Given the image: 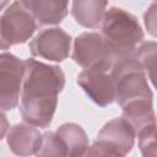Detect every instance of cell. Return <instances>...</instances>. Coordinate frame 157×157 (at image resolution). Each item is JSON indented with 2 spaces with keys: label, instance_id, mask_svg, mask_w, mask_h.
<instances>
[{
  "label": "cell",
  "instance_id": "cell-17",
  "mask_svg": "<svg viewBox=\"0 0 157 157\" xmlns=\"http://www.w3.org/2000/svg\"><path fill=\"white\" fill-rule=\"evenodd\" d=\"M144 22L147 32L157 38V2H153L144 13Z\"/></svg>",
  "mask_w": 157,
  "mask_h": 157
},
{
  "label": "cell",
  "instance_id": "cell-15",
  "mask_svg": "<svg viewBox=\"0 0 157 157\" xmlns=\"http://www.w3.org/2000/svg\"><path fill=\"white\" fill-rule=\"evenodd\" d=\"M142 156H157V124H150L137 132Z\"/></svg>",
  "mask_w": 157,
  "mask_h": 157
},
{
  "label": "cell",
  "instance_id": "cell-11",
  "mask_svg": "<svg viewBox=\"0 0 157 157\" xmlns=\"http://www.w3.org/2000/svg\"><path fill=\"white\" fill-rule=\"evenodd\" d=\"M39 25H59L67 15L69 0H20Z\"/></svg>",
  "mask_w": 157,
  "mask_h": 157
},
{
  "label": "cell",
  "instance_id": "cell-5",
  "mask_svg": "<svg viewBox=\"0 0 157 157\" xmlns=\"http://www.w3.org/2000/svg\"><path fill=\"white\" fill-rule=\"evenodd\" d=\"M72 59L83 69L112 70L115 56L102 33L85 32L74 42Z\"/></svg>",
  "mask_w": 157,
  "mask_h": 157
},
{
  "label": "cell",
  "instance_id": "cell-4",
  "mask_svg": "<svg viewBox=\"0 0 157 157\" xmlns=\"http://www.w3.org/2000/svg\"><path fill=\"white\" fill-rule=\"evenodd\" d=\"M136 136V130L125 118H115L104 124L85 156H126L134 147Z\"/></svg>",
  "mask_w": 157,
  "mask_h": 157
},
{
  "label": "cell",
  "instance_id": "cell-7",
  "mask_svg": "<svg viewBox=\"0 0 157 157\" xmlns=\"http://www.w3.org/2000/svg\"><path fill=\"white\" fill-rule=\"evenodd\" d=\"M26 63L11 53L0 55V107L5 113L13 109L21 98Z\"/></svg>",
  "mask_w": 157,
  "mask_h": 157
},
{
  "label": "cell",
  "instance_id": "cell-2",
  "mask_svg": "<svg viewBox=\"0 0 157 157\" xmlns=\"http://www.w3.org/2000/svg\"><path fill=\"white\" fill-rule=\"evenodd\" d=\"M115 87V101L125 118L136 130L156 123L152 91L145 70L135 55L117 59L110 70Z\"/></svg>",
  "mask_w": 157,
  "mask_h": 157
},
{
  "label": "cell",
  "instance_id": "cell-13",
  "mask_svg": "<svg viewBox=\"0 0 157 157\" xmlns=\"http://www.w3.org/2000/svg\"><path fill=\"white\" fill-rule=\"evenodd\" d=\"M56 134L61 139L66 156H85L88 146V137L86 131L75 123H65L58 128Z\"/></svg>",
  "mask_w": 157,
  "mask_h": 157
},
{
  "label": "cell",
  "instance_id": "cell-10",
  "mask_svg": "<svg viewBox=\"0 0 157 157\" xmlns=\"http://www.w3.org/2000/svg\"><path fill=\"white\" fill-rule=\"evenodd\" d=\"M7 145L10 150L17 156H31L37 155L43 144V135L39 132L37 126L28 123L16 124L9 129Z\"/></svg>",
  "mask_w": 157,
  "mask_h": 157
},
{
  "label": "cell",
  "instance_id": "cell-18",
  "mask_svg": "<svg viewBox=\"0 0 157 157\" xmlns=\"http://www.w3.org/2000/svg\"><path fill=\"white\" fill-rule=\"evenodd\" d=\"M155 1H156V2H157V0H155Z\"/></svg>",
  "mask_w": 157,
  "mask_h": 157
},
{
  "label": "cell",
  "instance_id": "cell-14",
  "mask_svg": "<svg viewBox=\"0 0 157 157\" xmlns=\"http://www.w3.org/2000/svg\"><path fill=\"white\" fill-rule=\"evenodd\" d=\"M136 58L147 72L153 87L157 90V42H144L136 49Z\"/></svg>",
  "mask_w": 157,
  "mask_h": 157
},
{
  "label": "cell",
  "instance_id": "cell-12",
  "mask_svg": "<svg viewBox=\"0 0 157 157\" xmlns=\"http://www.w3.org/2000/svg\"><path fill=\"white\" fill-rule=\"evenodd\" d=\"M108 0H72L71 15L75 21L86 28H97L102 25Z\"/></svg>",
  "mask_w": 157,
  "mask_h": 157
},
{
  "label": "cell",
  "instance_id": "cell-9",
  "mask_svg": "<svg viewBox=\"0 0 157 157\" xmlns=\"http://www.w3.org/2000/svg\"><path fill=\"white\" fill-rule=\"evenodd\" d=\"M77 83L88 98L99 107H107L115 101L114 82L107 70L85 69L78 74Z\"/></svg>",
  "mask_w": 157,
  "mask_h": 157
},
{
  "label": "cell",
  "instance_id": "cell-6",
  "mask_svg": "<svg viewBox=\"0 0 157 157\" xmlns=\"http://www.w3.org/2000/svg\"><path fill=\"white\" fill-rule=\"evenodd\" d=\"M38 22L20 1H13L1 15L0 39L1 49L26 43L36 32Z\"/></svg>",
  "mask_w": 157,
  "mask_h": 157
},
{
  "label": "cell",
  "instance_id": "cell-16",
  "mask_svg": "<svg viewBox=\"0 0 157 157\" xmlns=\"http://www.w3.org/2000/svg\"><path fill=\"white\" fill-rule=\"evenodd\" d=\"M37 156H66V148L56 131L43 134V144Z\"/></svg>",
  "mask_w": 157,
  "mask_h": 157
},
{
  "label": "cell",
  "instance_id": "cell-3",
  "mask_svg": "<svg viewBox=\"0 0 157 157\" xmlns=\"http://www.w3.org/2000/svg\"><path fill=\"white\" fill-rule=\"evenodd\" d=\"M102 36L115 60L136 54V47L145 37L137 18L120 7H110L102 22Z\"/></svg>",
  "mask_w": 157,
  "mask_h": 157
},
{
  "label": "cell",
  "instance_id": "cell-1",
  "mask_svg": "<svg viewBox=\"0 0 157 157\" xmlns=\"http://www.w3.org/2000/svg\"><path fill=\"white\" fill-rule=\"evenodd\" d=\"M20 113L22 119L37 128L50 125L58 105V94L65 86V75L56 65L27 59Z\"/></svg>",
  "mask_w": 157,
  "mask_h": 157
},
{
  "label": "cell",
  "instance_id": "cell-8",
  "mask_svg": "<svg viewBox=\"0 0 157 157\" xmlns=\"http://www.w3.org/2000/svg\"><path fill=\"white\" fill-rule=\"evenodd\" d=\"M70 47L71 37L59 27L40 31L29 43V50L33 56L56 63H60L69 56Z\"/></svg>",
  "mask_w": 157,
  "mask_h": 157
}]
</instances>
